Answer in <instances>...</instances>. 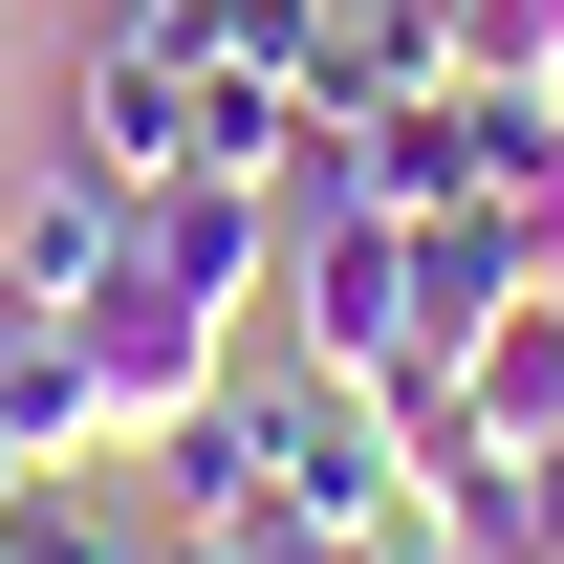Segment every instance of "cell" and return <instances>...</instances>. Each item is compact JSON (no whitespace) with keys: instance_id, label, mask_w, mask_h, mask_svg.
I'll return each mask as SVG.
<instances>
[{"instance_id":"1","label":"cell","mask_w":564,"mask_h":564,"mask_svg":"<svg viewBox=\"0 0 564 564\" xmlns=\"http://www.w3.org/2000/svg\"><path fill=\"white\" fill-rule=\"evenodd\" d=\"M239 434H261L282 521H326V543H391V521H413V413H391L369 369H326V348L239 369Z\"/></svg>"},{"instance_id":"2","label":"cell","mask_w":564,"mask_h":564,"mask_svg":"<svg viewBox=\"0 0 564 564\" xmlns=\"http://www.w3.org/2000/svg\"><path fill=\"white\" fill-rule=\"evenodd\" d=\"M261 326L391 391V369H413V217H369V196H282V282H261Z\"/></svg>"},{"instance_id":"3","label":"cell","mask_w":564,"mask_h":564,"mask_svg":"<svg viewBox=\"0 0 564 564\" xmlns=\"http://www.w3.org/2000/svg\"><path fill=\"white\" fill-rule=\"evenodd\" d=\"M66 326H87V391H109V456H131V434H174L196 391H239V326H217V304H174L131 239H109V282H87Z\"/></svg>"},{"instance_id":"4","label":"cell","mask_w":564,"mask_h":564,"mask_svg":"<svg viewBox=\"0 0 564 564\" xmlns=\"http://www.w3.org/2000/svg\"><path fill=\"white\" fill-rule=\"evenodd\" d=\"M196 131H217V66H174V44H87V66H66V152L109 174V196L196 174Z\"/></svg>"},{"instance_id":"5","label":"cell","mask_w":564,"mask_h":564,"mask_svg":"<svg viewBox=\"0 0 564 564\" xmlns=\"http://www.w3.org/2000/svg\"><path fill=\"white\" fill-rule=\"evenodd\" d=\"M131 261L174 282V304L239 326V304L282 282V196H239V174H152V196H131Z\"/></svg>"},{"instance_id":"6","label":"cell","mask_w":564,"mask_h":564,"mask_svg":"<svg viewBox=\"0 0 564 564\" xmlns=\"http://www.w3.org/2000/svg\"><path fill=\"white\" fill-rule=\"evenodd\" d=\"M109 239H131V196H109L87 152H44V174L0 196V304H87V282H109Z\"/></svg>"},{"instance_id":"7","label":"cell","mask_w":564,"mask_h":564,"mask_svg":"<svg viewBox=\"0 0 564 564\" xmlns=\"http://www.w3.org/2000/svg\"><path fill=\"white\" fill-rule=\"evenodd\" d=\"M0 434H22L44 478L109 456V391H87V326H66V304H0Z\"/></svg>"},{"instance_id":"8","label":"cell","mask_w":564,"mask_h":564,"mask_svg":"<svg viewBox=\"0 0 564 564\" xmlns=\"http://www.w3.org/2000/svg\"><path fill=\"white\" fill-rule=\"evenodd\" d=\"M131 456H152V543H196V521H239V499H261V434H239V391H196V413H174V434H131Z\"/></svg>"},{"instance_id":"9","label":"cell","mask_w":564,"mask_h":564,"mask_svg":"<svg viewBox=\"0 0 564 564\" xmlns=\"http://www.w3.org/2000/svg\"><path fill=\"white\" fill-rule=\"evenodd\" d=\"M0 564H174V543H152V499L87 456V478H44L22 521H0Z\"/></svg>"},{"instance_id":"10","label":"cell","mask_w":564,"mask_h":564,"mask_svg":"<svg viewBox=\"0 0 564 564\" xmlns=\"http://www.w3.org/2000/svg\"><path fill=\"white\" fill-rule=\"evenodd\" d=\"M174 564H369V543H326V521H282V499H239V521H196Z\"/></svg>"},{"instance_id":"11","label":"cell","mask_w":564,"mask_h":564,"mask_svg":"<svg viewBox=\"0 0 564 564\" xmlns=\"http://www.w3.org/2000/svg\"><path fill=\"white\" fill-rule=\"evenodd\" d=\"M478 66L499 87H564V0H478Z\"/></svg>"},{"instance_id":"12","label":"cell","mask_w":564,"mask_h":564,"mask_svg":"<svg viewBox=\"0 0 564 564\" xmlns=\"http://www.w3.org/2000/svg\"><path fill=\"white\" fill-rule=\"evenodd\" d=\"M434 564H564V543H543V521H499V543H434Z\"/></svg>"},{"instance_id":"13","label":"cell","mask_w":564,"mask_h":564,"mask_svg":"<svg viewBox=\"0 0 564 564\" xmlns=\"http://www.w3.org/2000/svg\"><path fill=\"white\" fill-rule=\"evenodd\" d=\"M22 499H44V456H22V434H0V521H22Z\"/></svg>"},{"instance_id":"14","label":"cell","mask_w":564,"mask_h":564,"mask_svg":"<svg viewBox=\"0 0 564 564\" xmlns=\"http://www.w3.org/2000/svg\"><path fill=\"white\" fill-rule=\"evenodd\" d=\"M369 564H434V521H391V543H369Z\"/></svg>"}]
</instances>
